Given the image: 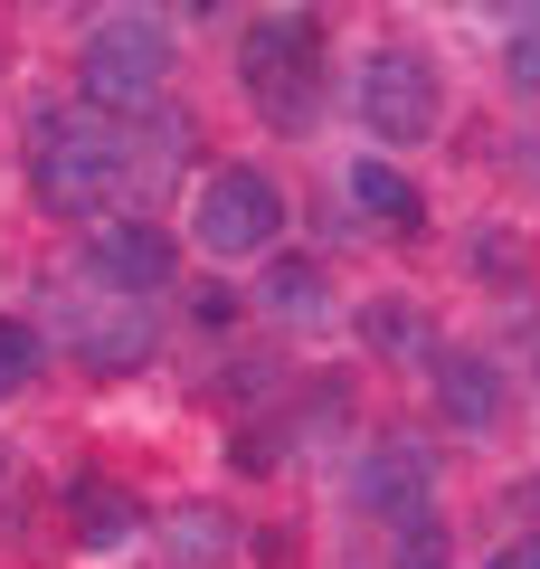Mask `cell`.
Segmentation results:
<instances>
[{"mask_svg":"<svg viewBox=\"0 0 540 569\" xmlns=\"http://www.w3.org/2000/svg\"><path fill=\"white\" fill-rule=\"evenodd\" d=\"M123 171H133V133H114L104 114H48L29 142V190L58 219H96L123 190Z\"/></svg>","mask_w":540,"mask_h":569,"instance_id":"1","label":"cell"},{"mask_svg":"<svg viewBox=\"0 0 540 569\" xmlns=\"http://www.w3.org/2000/svg\"><path fill=\"white\" fill-rule=\"evenodd\" d=\"M238 77L257 96V114H276L284 133H303L313 104H322V20L313 10H266V20H247Z\"/></svg>","mask_w":540,"mask_h":569,"instance_id":"2","label":"cell"},{"mask_svg":"<svg viewBox=\"0 0 540 569\" xmlns=\"http://www.w3.org/2000/svg\"><path fill=\"white\" fill-rule=\"evenodd\" d=\"M77 86L86 104H96L104 123L133 114V104H152L161 86H171V29L152 20V10H114V20L86 29V58H77Z\"/></svg>","mask_w":540,"mask_h":569,"instance_id":"3","label":"cell"},{"mask_svg":"<svg viewBox=\"0 0 540 569\" xmlns=\"http://www.w3.org/2000/svg\"><path fill=\"white\" fill-rule=\"evenodd\" d=\"M284 181L257 162H219L200 181V200H190V238L209 247V257H266V247L284 238Z\"/></svg>","mask_w":540,"mask_h":569,"instance_id":"4","label":"cell"},{"mask_svg":"<svg viewBox=\"0 0 540 569\" xmlns=\"http://www.w3.org/2000/svg\"><path fill=\"white\" fill-rule=\"evenodd\" d=\"M360 123H370V133L380 142H427L446 123V77H437V58H427V48H370V58H360Z\"/></svg>","mask_w":540,"mask_h":569,"instance_id":"5","label":"cell"},{"mask_svg":"<svg viewBox=\"0 0 540 569\" xmlns=\"http://www.w3.org/2000/svg\"><path fill=\"white\" fill-rule=\"evenodd\" d=\"M86 276H96L114 305H142V295L171 284V238H161L152 219H114V228H96V247H86Z\"/></svg>","mask_w":540,"mask_h":569,"instance_id":"6","label":"cell"},{"mask_svg":"<svg viewBox=\"0 0 540 569\" xmlns=\"http://www.w3.org/2000/svg\"><path fill=\"white\" fill-rule=\"evenodd\" d=\"M360 503L380 512L389 531H399V522H427V512H437V456L408 447V437H380L370 466H360Z\"/></svg>","mask_w":540,"mask_h":569,"instance_id":"7","label":"cell"},{"mask_svg":"<svg viewBox=\"0 0 540 569\" xmlns=\"http://www.w3.org/2000/svg\"><path fill=\"white\" fill-rule=\"evenodd\" d=\"M427 380H437L446 427H464V437L502 427V408H512V380H502V361H493V351H456V342H446L437 361H427Z\"/></svg>","mask_w":540,"mask_h":569,"instance_id":"8","label":"cell"},{"mask_svg":"<svg viewBox=\"0 0 540 569\" xmlns=\"http://www.w3.org/2000/svg\"><path fill=\"white\" fill-rule=\"evenodd\" d=\"M133 522H142L133 485H114V475H77V485H67V531H77L86 550H104V541H133Z\"/></svg>","mask_w":540,"mask_h":569,"instance_id":"9","label":"cell"},{"mask_svg":"<svg viewBox=\"0 0 540 569\" xmlns=\"http://www.w3.org/2000/svg\"><path fill=\"white\" fill-rule=\"evenodd\" d=\"M142 351H152V313L142 305H114V313H96V323H77V361L86 370H133Z\"/></svg>","mask_w":540,"mask_h":569,"instance_id":"10","label":"cell"},{"mask_svg":"<svg viewBox=\"0 0 540 569\" xmlns=\"http://www.w3.org/2000/svg\"><path fill=\"white\" fill-rule=\"evenodd\" d=\"M360 342L380 351V361H437V351H446L437 323H427L418 305H399V295H380V305L360 313Z\"/></svg>","mask_w":540,"mask_h":569,"instance_id":"11","label":"cell"},{"mask_svg":"<svg viewBox=\"0 0 540 569\" xmlns=\"http://www.w3.org/2000/svg\"><path fill=\"white\" fill-rule=\"evenodd\" d=\"M341 190H351V200L360 209H370V219H380V228H418V181H408V171L399 162H351V171H341Z\"/></svg>","mask_w":540,"mask_h":569,"instance_id":"12","label":"cell"},{"mask_svg":"<svg viewBox=\"0 0 540 569\" xmlns=\"http://www.w3.org/2000/svg\"><path fill=\"white\" fill-rule=\"evenodd\" d=\"M257 305L313 323V313H322V266H313V257H276V266H266V284H257Z\"/></svg>","mask_w":540,"mask_h":569,"instance_id":"13","label":"cell"},{"mask_svg":"<svg viewBox=\"0 0 540 569\" xmlns=\"http://www.w3.org/2000/svg\"><path fill=\"white\" fill-rule=\"evenodd\" d=\"M39 380V323L29 313H0V399H20Z\"/></svg>","mask_w":540,"mask_h":569,"instance_id":"14","label":"cell"},{"mask_svg":"<svg viewBox=\"0 0 540 569\" xmlns=\"http://www.w3.org/2000/svg\"><path fill=\"white\" fill-rule=\"evenodd\" d=\"M389 569H456V541H446L437 512H427V522H399V541H389Z\"/></svg>","mask_w":540,"mask_h":569,"instance_id":"15","label":"cell"},{"mask_svg":"<svg viewBox=\"0 0 540 569\" xmlns=\"http://www.w3.org/2000/svg\"><path fill=\"white\" fill-rule=\"evenodd\" d=\"M502 58H512V86H521V96H540V20H521Z\"/></svg>","mask_w":540,"mask_h":569,"instance_id":"16","label":"cell"},{"mask_svg":"<svg viewBox=\"0 0 540 569\" xmlns=\"http://www.w3.org/2000/svg\"><path fill=\"white\" fill-rule=\"evenodd\" d=\"M483 569H540V541H502V550H493Z\"/></svg>","mask_w":540,"mask_h":569,"instance_id":"17","label":"cell"},{"mask_svg":"<svg viewBox=\"0 0 540 569\" xmlns=\"http://www.w3.org/2000/svg\"><path fill=\"white\" fill-rule=\"evenodd\" d=\"M531 503H540V485H531Z\"/></svg>","mask_w":540,"mask_h":569,"instance_id":"18","label":"cell"}]
</instances>
